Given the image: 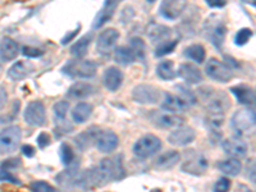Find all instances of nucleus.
Masks as SVG:
<instances>
[{
	"label": "nucleus",
	"mask_w": 256,
	"mask_h": 192,
	"mask_svg": "<svg viewBox=\"0 0 256 192\" xmlns=\"http://www.w3.org/2000/svg\"><path fill=\"white\" fill-rule=\"evenodd\" d=\"M59 156H60L62 163L66 166H70L74 162V152L68 144H62L59 148Z\"/></svg>",
	"instance_id": "37"
},
{
	"label": "nucleus",
	"mask_w": 256,
	"mask_h": 192,
	"mask_svg": "<svg viewBox=\"0 0 256 192\" xmlns=\"http://www.w3.org/2000/svg\"><path fill=\"white\" fill-rule=\"evenodd\" d=\"M36 141H38V145L40 146L41 148H44L50 144V137L49 134H45V132H41V134L38 136V140Z\"/></svg>",
	"instance_id": "46"
},
{
	"label": "nucleus",
	"mask_w": 256,
	"mask_h": 192,
	"mask_svg": "<svg viewBox=\"0 0 256 192\" xmlns=\"http://www.w3.org/2000/svg\"><path fill=\"white\" fill-rule=\"evenodd\" d=\"M124 176L126 170L123 166V158L122 155H116L113 158H105L96 166L88 169L77 176L74 184L88 191V190L102 187L114 180H122Z\"/></svg>",
	"instance_id": "1"
},
{
	"label": "nucleus",
	"mask_w": 256,
	"mask_h": 192,
	"mask_svg": "<svg viewBox=\"0 0 256 192\" xmlns=\"http://www.w3.org/2000/svg\"><path fill=\"white\" fill-rule=\"evenodd\" d=\"M31 190L32 192H58L56 191V188H54L52 184H48V182H44V180L32 182Z\"/></svg>",
	"instance_id": "42"
},
{
	"label": "nucleus",
	"mask_w": 256,
	"mask_h": 192,
	"mask_svg": "<svg viewBox=\"0 0 256 192\" xmlns=\"http://www.w3.org/2000/svg\"><path fill=\"white\" fill-rule=\"evenodd\" d=\"M218 168L220 169V172H223L224 174L230 176V177H236L241 172L242 164L236 158H230V159H226L223 162H220Z\"/></svg>",
	"instance_id": "32"
},
{
	"label": "nucleus",
	"mask_w": 256,
	"mask_h": 192,
	"mask_svg": "<svg viewBox=\"0 0 256 192\" xmlns=\"http://www.w3.org/2000/svg\"><path fill=\"white\" fill-rule=\"evenodd\" d=\"M160 91L152 84H138L132 90V98L138 104H156L160 100Z\"/></svg>",
	"instance_id": "10"
},
{
	"label": "nucleus",
	"mask_w": 256,
	"mask_h": 192,
	"mask_svg": "<svg viewBox=\"0 0 256 192\" xmlns=\"http://www.w3.org/2000/svg\"><path fill=\"white\" fill-rule=\"evenodd\" d=\"M170 35H172V30L164 24H152L148 30V38L154 44H162L164 41L169 40Z\"/></svg>",
	"instance_id": "26"
},
{
	"label": "nucleus",
	"mask_w": 256,
	"mask_h": 192,
	"mask_svg": "<svg viewBox=\"0 0 256 192\" xmlns=\"http://www.w3.org/2000/svg\"><path fill=\"white\" fill-rule=\"evenodd\" d=\"M162 108L168 112V113H180V112L190 108V105L180 95L166 94V98H164V102L162 104Z\"/></svg>",
	"instance_id": "25"
},
{
	"label": "nucleus",
	"mask_w": 256,
	"mask_h": 192,
	"mask_svg": "<svg viewBox=\"0 0 256 192\" xmlns=\"http://www.w3.org/2000/svg\"><path fill=\"white\" fill-rule=\"evenodd\" d=\"M0 180H6V182H12V184H20V180H18L14 176L10 174L8 170H0Z\"/></svg>",
	"instance_id": "45"
},
{
	"label": "nucleus",
	"mask_w": 256,
	"mask_h": 192,
	"mask_svg": "<svg viewBox=\"0 0 256 192\" xmlns=\"http://www.w3.org/2000/svg\"><path fill=\"white\" fill-rule=\"evenodd\" d=\"M196 138V131L188 126H180L172 131L168 136V142L174 146H186L194 142Z\"/></svg>",
	"instance_id": "12"
},
{
	"label": "nucleus",
	"mask_w": 256,
	"mask_h": 192,
	"mask_svg": "<svg viewBox=\"0 0 256 192\" xmlns=\"http://www.w3.org/2000/svg\"><path fill=\"white\" fill-rule=\"evenodd\" d=\"M32 70H34V67H32L31 63L20 60L8 70V78L12 80V81H22L32 72Z\"/></svg>",
	"instance_id": "27"
},
{
	"label": "nucleus",
	"mask_w": 256,
	"mask_h": 192,
	"mask_svg": "<svg viewBox=\"0 0 256 192\" xmlns=\"http://www.w3.org/2000/svg\"><path fill=\"white\" fill-rule=\"evenodd\" d=\"M95 88L90 84H84V82H77L72 84L68 90L67 95L70 99H86L88 96L95 94Z\"/></svg>",
	"instance_id": "28"
},
{
	"label": "nucleus",
	"mask_w": 256,
	"mask_h": 192,
	"mask_svg": "<svg viewBox=\"0 0 256 192\" xmlns=\"http://www.w3.org/2000/svg\"><path fill=\"white\" fill-rule=\"evenodd\" d=\"M184 54L186 58L191 59V60L196 62V63H202L205 59V56H206V50H205V48L202 45L194 44L187 46L184 50Z\"/></svg>",
	"instance_id": "34"
},
{
	"label": "nucleus",
	"mask_w": 256,
	"mask_h": 192,
	"mask_svg": "<svg viewBox=\"0 0 256 192\" xmlns=\"http://www.w3.org/2000/svg\"><path fill=\"white\" fill-rule=\"evenodd\" d=\"M68 110H70V104L67 102H58L52 106V112H54V118L56 120H64L66 116H67Z\"/></svg>",
	"instance_id": "39"
},
{
	"label": "nucleus",
	"mask_w": 256,
	"mask_h": 192,
	"mask_svg": "<svg viewBox=\"0 0 256 192\" xmlns=\"http://www.w3.org/2000/svg\"><path fill=\"white\" fill-rule=\"evenodd\" d=\"M208 166H209V162H208L206 156L201 152L191 150V152H186V159L182 163L180 169L188 174L201 176L206 172Z\"/></svg>",
	"instance_id": "4"
},
{
	"label": "nucleus",
	"mask_w": 256,
	"mask_h": 192,
	"mask_svg": "<svg viewBox=\"0 0 256 192\" xmlns=\"http://www.w3.org/2000/svg\"><path fill=\"white\" fill-rule=\"evenodd\" d=\"M177 74L190 84H198L202 81V74H201L200 70L191 63L180 64Z\"/></svg>",
	"instance_id": "19"
},
{
	"label": "nucleus",
	"mask_w": 256,
	"mask_h": 192,
	"mask_svg": "<svg viewBox=\"0 0 256 192\" xmlns=\"http://www.w3.org/2000/svg\"><path fill=\"white\" fill-rule=\"evenodd\" d=\"M224 122L223 114H208L206 124L209 126L212 130H219Z\"/></svg>",
	"instance_id": "41"
},
{
	"label": "nucleus",
	"mask_w": 256,
	"mask_h": 192,
	"mask_svg": "<svg viewBox=\"0 0 256 192\" xmlns=\"http://www.w3.org/2000/svg\"><path fill=\"white\" fill-rule=\"evenodd\" d=\"M152 122L159 128H173L180 127L184 120L182 116L173 113H155L152 116Z\"/></svg>",
	"instance_id": "21"
},
{
	"label": "nucleus",
	"mask_w": 256,
	"mask_h": 192,
	"mask_svg": "<svg viewBox=\"0 0 256 192\" xmlns=\"http://www.w3.org/2000/svg\"><path fill=\"white\" fill-rule=\"evenodd\" d=\"M102 84L109 91H116L123 84V73L116 67H109L104 70Z\"/></svg>",
	"instance_id": "17"
},
{
	"label": "nucleus",
	"mask_w": 256,
	"mask_h": 192,
	"mask_svg": "<svg viewBox=\"0 0 256 192\" xmlns=\"http://www.w3.org/2000/svg\"><path fill=\"white\" fill-rule=\"evenodd\" d=\"M92 38H94L92 32H90V34H88V35L82 36L80 40H77L76 42L70 46V54H72L76 59L84 58V56H86V52H88V48H90Z\"/></svg>",
	"instance_id": "29"
},
{
	"label": "nucleus",
	"mask_w": 256,
	"mask_h": 192,
	"mask_svg": "<svg viewBox=\"0 0 256 192\" xmlns=\"http://www.w3.org/2000/svg\"><path fill=\"white\" fill-rule=\"evenodd\" d=\"M22 152H24V154L26 155V156L31 158L34 156V154H35V148L31 145H24V148H22Z\"/></svg>",
	"instance_id": "51"
},
{
	"label": "nucleus",
	"mask_w": 256,
	"mask_h": 192,
	"mask_svg": "<svg viewBox=\"0 0 256 192\" xmlns=\"http://www.w3.org/2000/svg\"><path fill=\"white\" fill-rule=\"evenodd\" d=\"M62 72L70 78H92L96 73V64L92 60H68Z\"/></svg>",
	"instance_id": "2"
},
{
	"label": "nucleus",
	"mask_w": 256,
	"mask_h": 192,
	"mask_svg": "<svg viewBox=\"0 0 256 192\" xmlns=\"http://www.w3.org/2000/svg\"><path fill=\"white\" fill-rule=\"evenodd\" d=\"M114 59H116V63H120V66H130V64H132L134 62H136L134 52H131V49L128 46H120L118 49H116Z\"/></svg>",
	"instance_id": "35"
},
{
	"label": "nucleus",
	"mask_w": 256,
	"mask_h": 192,
	"mask_svg": "<svg viewBox=\"0 0 256 192\" xmlns=\"http://www.w3.org/2000/svg\"><path fill=\"white\" fill-rule=\"evenodd\" d=\"M20 52V46L13 38H3L0 41V58L3 62L14 60Z\"/></svg>",
	"instance_id": "24"
},
{
	"label": "nucleus",
	"mask_w": 256,
	"mask_h": 192,
	"mask_svg": "<svg viewBox=\"0 0 256 192\" xmlns=\"http://www.w3.org/2000/svg\"><path fill=\"white\" fill-rule=\"evenodd\" d=\"M252 36H254L252 30L250 28L240 30V31L236 34V36H234V44H236L237 46H244V45L248 44V40H250Z\"/></svg>",
	"instance_id": "40"
},
{
	"label": "nucleus",
	"mask_w": 256,
	"mask_h": 192,
	"mask_svg": "<svg viewBox=\"0 0 256 192\" xmlns=\"http://www.w3.org/2000/svg\"><path fill=\"white\" fill-rule=\"evenodd\" d=\"M118 144H120V138L113 131H102L100 132L95 145L100 152L110 154L118 148Z\"/></svg>",
	"instance_id": "13"
},
{
	"label": "nucleus",
	"mask_w": 256,
	"mask_h": 192,
	"mask_svg": "<svg viewBox=\"0 0 256 192\" xmlns=\"http://www.w3.org/2000/svg\"><path fill=\"white\" fill-rule=\"evenodd\" d=\"M156 76L164 81H170L177 76L174 70V64L172 60H164L158 64L156 67Z\"/></svg>",
	"instance_id": "33"
},
{
	"label": "nucleus",
	"mask_w": 256,
	"mask_h": 192,
	"mask_svg": "<svg viewBox=\"0 0 256 192\" xmlns=\"http://www.w3.org/2000/svg\"><path fill=\"white\" fill-rule=\"evenodd\" d=\"M77 170H78V164H77L76 160H74L70 166H67V169H66L64 172L59 173V174L56 176V182H58L59 184H62L63 187H67L70 186V184H74V180H76L77 177Z\"/></svg>",
	"instance_id": "30"
},
{
	"label": "nucleus",
	"mask_w": 256,
	"mask_h": 192,
	"mask_svg": "<svg viewBox=\"0 0 256 192\" xmlns=\"http://www.w3.org/2000/svg\"><path fill=\"white\" fill-rule=\"evenodd\" d=\"M177 42L178 40L176 38V40H166L162 42V44H159V46L155 50V56H164L166 54H170L176 49V46H177Z\"/></svg>",
	"instance_id": "38"
},
{
	"label": "nucleus",
	"mask_w": 256,
	"mask_h": 192,
	"mask_svg": "<svg viewBox=\"0 0 256 192\" xmlns=\"http://www.w3.org/2000/svg\"><path fill=\"white\" fill-rule=\"evenodd\" d=\"M180 152L176 150H169L156 158V160L154 162V168L158 170H168V169H172L180 162Z\"/></svg>",
	"instance_id": "23"
},
{
	"label": "nucleus",
	"mask_w": 256,
	"mask_h": 192,
	"mask_svg": "<svg viewBox=\"0 0 256 192\" xmlns=\"http://www.w3.org/2000/svg\"><path fill=\"white\" fill-rule=\"evenodd\" d=\"M130 49L134 52L136 60H145L146 45L141 38H132L130 41Z\"/></svg>",
	"instance_id": "36"
},
{
	"label": "nucleus",
	"mask_w": 256,
	"mask_h": 192,
	"mask_svg": "<svg viewBox=\"0 0 256 192\" xmlns=\"http://www.w3.org/2000/svg\"><path fill=\"white\" fill-rule=\"evenodd\" d=\"M222 148L226 154L230 155V158H236V159L244 158L248 154V145L240 138H228V140L223 141Z\"/></svg>",
	"instance_id": "22"
},
{
	"label": "nucleus",
	"mask_w": 256,
	"mask_h": 192,
	"mask_svg": "<svg viewBox=\"0 0 256 192\" xmlns=\"http://www.w3.org/2000/svg\"><path fill=\"white\" fill-rule=\"evenodd\" d=\"M116 8H118V2H116V0L105 2L104 6H102V9L98 12L95 20H94L92 28H100V27L104 26L108 20H110Z\"/></svg>",
	"instance_id": "18"
},
{
	"label": "nucleus",
	"mask_w": 256,
	"mask_h": 192,
	"mask_svg": "<svg viewBox=\"0 0 256 192\" xmlns=\"http://www.w3.org/2000/svg\"><path fill=\"white\" fill-rule=\"evenodd\" d=\"M230 124L237 134H248L255 127V112L250 108L240 109L233 114Z\"/></svg>",
	"instance_id": "5"
},
{
	"label": "nucleus",
	"mask_w": 256,
	"mask_h": 192,
	"mask_svg": "<svg viewBox=\"0 0 256 192\" xmlns=\"http://www.w3.org/2000/svg\"><path fill=\"white\" fill-rule=\"evenodd\" d=\"M236 192H254V191H251V190L248 188V187L244 186V184H238Z\"/></svg>",
	"instance_id": "52"
},
{
	"label": "nucleus",
	"mask_w": 256,
	"mask_h": 192,
	"mask_svg": "<svg viewBox=\"0 0 256 192\" xmlns=\"http://www.w3.org/2000/svg\"><path fill=\"white\" fill-rule=\"evenodd\" d=\"M16 164H20V159H14V158H13V159H10V160H6V162H4L3 163V170H8V169H14V168H17L18 166H16Z\"/></svg>",
	"instance_id": "48"
},
{
	"label": "nucleus",
	"mask_w": 256,
	"mask_h": 192,
	"mask_svg": "<svg viewBox=\"0 0 256 192\" xmlns=\"http://www.w3.org/2000/svg\"><path fill=\"white\" fill-rule=\"evenodd\" d=\"M22 138V131L18 126H10L0 132V154L16 152Z\"/></svg>",
	"instance_id": "6"
},
{
	"label": "nucleus",
	"mask_w": 256,
	"mask_h": 192,
	"mask_svg": "<svg viewBox=\"0 0 256 192\" xmlns=\"http://www.w3.org/2000/svg\"><path fill=\"white\" fill-rule=\"evenodd\" d=\"M205 73L212 81L222 82V84H227L232 78L230 68L228 67L227 64H224L223 62L218 60L216 58H212L208 60L206 66H205Z\"/></svg>",
	"instance_id": "7"
},
{
	"label": "nucleus",
	"mask_w": 256,
	"mask_h": 192,
	"mask_svg": "<svg viewBox=\"0 0 256 192\" xmlns=\"http://www.w3.org/2000/svg\"><path fill=\"white\" fill-rule=\"evenodd\" d=\"M100 132H102L100 131V128L95 127V126H92V127H88V130H84V132H81L78 136L74 137V144H76L77 148H78V150H81V152L88 150V148H90L92 144L96 142V140H98V137H99Z\"/></svg>",
	"instance_id": "16"
},
{
	"label": "nucleus",
	"mask_w": 256,
	"mask_h": 192,
	"mask_svg": "<svg viewBox=\"0 0 256 192\" xmlns=\"http://www.w3.org/2000/svg\"><path fill=\"white\" fill-rule=\"evenodd\" d=\"M24 120L27 124L34 126V127H40L45 123L46 116H45V108L44 104L38 100L31 102L24 109Z\"/></svg>",
	"instance_id": "11"
},
{
	"label": "nucleus",
	"mask_w": 256,
	"mask_h": 192,
	"mask_svg": "<svg viewBox=\"0 0 256 192\" xmlns=\"http://www.w3.org/2000/svg\"><path fill=\"white\" fill-rule=\"evenodd\" d=\"M92 105L88 102H80L72 110V120L76 123L81 124L88 120L92 114Z\"/></svg>",
	"instance_id": "31"
},
{
	"label": "nucleus",
	"mask_w": 256,
	"mask_h": 192,
	"mask_svg": "<svg viewBox=\"0 0 256 192\" xmlns=\"http://www.w3.org/2000/svg\"><path fill=\"white\" fill-rule=\"evenodd\" d=\"M204 31L210 42L216 48L220 49L224 42V38H226V34H227V27H226L223 20L212 17V20H209L205 24Z\"/></svg>",
	"instance_id": "8"
},
{
	"label": "nucleus",
	"mask_w": 256,
	"mask_h": 192,
	"mask_svg": "<svg viewBox=\"0 0 256 192\" xmlns=\"http://www.w3.org/2000/svg\"><path fill=\"white\" fill-rule=\"evenodd\" d=\"M160 148H162V141L159 137L148 134L141 137L140 140H137L132 150L138 159H148L152 155L156 154Z\"/></svg>",
	"instance_id": "3"
},
{
	"label": "nucleus",
	"mask_w": 256,
	"mask_h": 192,
	"mask_svg": "<svg viewBox=\"0 0 256 192\" xmlns=\"http://www.w3.org/2000/svg\"><path fill=\"white\" fill-rule=\"evenodd\" d=\"M208 6H210V8H223L224 6H226V2H223V0H208L206 2Z\"/></svg>",
	"instance_id": "50"
},
{
	"label": "nucleus",
	"mask_w": 256,
	"mask_h": 192,
	"mask_svg": "<svg viewBox=\"0 0 256 192\" xmlns=\"http://www.w3.org/2000/svg\"><path fill=\"white\" fill-rule=\"evenodd\" d=\"M120 38V32L116 28H108L100 32L96 41V52L102 56H109L116 48V41Z\"/></svg>",
	"instance_id": "9"
},
{
	"label": "nucleus",
	"mask_w": 256,
	"mask_h": 192,
	"mask_svg": "<svg viewBox=\"0 0 256 192\" xmlns=\"http://www.w3.org/2000/svg\"><path fill=\"white\" fill-rule=\"evenodd\" d=\"M6 102H8V94L3 86H0V110L6 106Z\"/></svg>",
	"instance_id": "49"
},
{
	"label": "nucleus",
	"mask_w": 256,
	"mask_h": 192,
	"mask_svg": "<svg viewBox=\"0 0 256 192\" xmlns=\"http://www.w3.org/2000/svg\"><path fill=\"white\" fill-rule=\"evenodd\" d=\"M80 28H81V24H78V26H77V28L74 30V31H72V32H70V34H68V35L64 36V38H62L60 44L62 45H67L68 42H70V40H73V38H74V36H76L77 34H78Z\"/></svg>",
	"instance_id": "47"
},
{
	"label": "nucleus",
	"mask_w": 256,
	"mask_h": 192,
	"mask_svg": "<svg viewBox=\"0 0 256 192\" xmlns=\"http://www.w3.org/2000/svg\"><path fill=\"white\" fill-rule=\"evenodd\" d=\"M186 2H177V0H172V2H163L159 6L160 16L166 20H177L182 12L186 8Z\"/></svg>",
	"instance_id": "14"
},
{
	"label": "nucleus",
	"mask_w": 256,
	"mask_h": 192,
	"mask_svg": "<svg viewBox=\"0 0 256 192\" xmlns=\"http://www.w3.org/2000/svg\"><path fill=\"white\" fill-rule=\"evenodd\" d=\"M208 112L210 114H223L230 108V102L223 92H218L216 95H208Z\"/></svg>",
	"instance_id": "15"
},
{
	"label": "nucleus",
	"mask_w": 256,
	"mask_h": 192,
	"mask_svg": "<svg viewBox=\"0 0 256 192\" xmlns=\"http://www.w3.org/2000/svg\"><path fill=\"white\" fill-rule=\"evenodd\" d=\"M230 188V180L227 177L219 178L212 187V192H228Z\"/></svg>",
	"instance_id": "43"
},
{
	"label": "nucleus",
	"mask_w": 256,
	"mask_h": 192,
	"mask_svg": "<svg viewBox=\"0 0 256 192\" xmlns=\"http://www.w3.org/2000/svg\"><path fill=\"white\" fill-rule=\"evenodd\" d=\"M230 92L237 99V102L242 105H254L255 104V91L248 84H236L230 88Z\"/></svg>",
	"instance_id": "20"
},
{
	"label": "nucleus",
	"mask_w": 256,
	"mask_h": 192,
	"mask_svg": "<svg viewBox=\"0 0 256 192\" xmlns=\"http://www.w3.org/2000/svg\"><path fill=\"white\" fill-rule=\"evenodd\" d=\"M22 52H24V56H28V58H38V56H41L42 54H44L42 50L36 49V48H31V46H24V49H22Z\"/></svg>",
	"instance_id": "44"
}]
</instances>
